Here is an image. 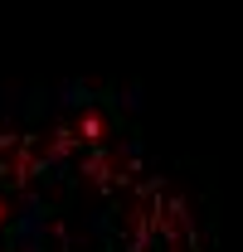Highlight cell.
Returning <instances> with one entry per match:
<instances>
[{
    "instance_id": "3",
    "label": "cell",
    "mask_w": 243,
    "mask_h": 252,
    "mask_svg": "<svg viewBox=\"0 0 243 252\" xmlns=\"http://www.w3.org/2000/svg\"><path fill=\"white\" fill-rule=\"evenodd\" d=\"M54 102H59L63 112H97V102H102V93L92 88V83H83V78H68V83H59L54 88Z\"/></svg>"
},
{
    "instance_id": "2",
    "label": "cell",
    "mask_w": 243,
    "mask_h": 252,
    "mask_svg": "<svg viewBox=\"0 0 243 252\" xmlns=\"http://www.w3.org/2000/svg\"><path fill=\"white\" fill-rule=\"evenodd\" d=\"M44 151L63 165V175L73 180V170H78V160H83V136H78V126H68V122H54L49 126V136H44Z\"/></svg>"
},
{
    "instance_id": "5",
    "label": "cell",
    "mask_w": 243,
    "mask_h": 252,
    "mask_svg": "<svg viewBox=\"0 0 243 252\" xmlns=\"http://www.w3.org/2000/svg\"><path fill=\"white\" fill-rule=\"evenodd\" d=\"M49 102H54V88H30V107H25V117L39 122V117L49 112Z\"/></svg>"
},
{
    "instance_id": "6",
    "label": "cell",
    "mask_w": 243,
    "mask_h": 252,
    "mask_svg": "<svg viewBox=\"0 0 243 252\" xmlns=\"http://www.w3.org/2000/svg\"><path fill=\"white\" fill-rule=\"evenodd\" d=\"M49 233H54L59 252H73V233H68V223H63V219H54V228H49Z\"/></svg>"
},
{
    "instance_id": "1",
    "label": "cell",
    "mask_w": 243,
    "mask_h": 252,
    "mask_svg": "<svg viewBox=\"0 0 243 252\" xmlns=\"http://www.w3.org/2000/svg\"><path fill=\"white\" fill-rule=\"evenodd\" d=\"M54 219H59V214L49 209V199H44L39 189H25L15 219H10V228H5V248L10 252H44Z\"/></svg>"
},
{
    "instance_id": "4",
    "label": "cell",
    "mask_w": 243,
    "mask_h": 252,
    "mask_svg": "<svg viewBox=\"0 0 243 252\" xmlns=\"http://www.w3.org/2000/svg\"><path fill=\"white\" fill-rule=\"evenodd\" d=\"M78 136H83V146H102V112H83L78 117Z\"/></svg>"
}]
</instances>
